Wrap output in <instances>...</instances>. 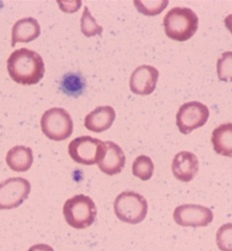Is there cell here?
Masks as SVG:
<instances>
[{"mask_svg":"<svg viewBox=\"0 0 232 251\" xmlns=\"http://www.w3.org/2000/svg\"><path fill=\"white\" fill-rule=\"evenodd\" d=\"M217 76L220 81L232 82V51L224 52L217 60Z\"/></svg>","mask_w":232,"mask_h":251,"instance_id":"20","label":"cell"},{"mask_svg":"<svg viewBox=\"0 0 232 251\" xmlns=\"http://www.w3.org/2000/svg\"><path fill=\"white\" fill-rule=\"evenodd\" d=\"M81 31L86 37L101 35L103 32V27L96 22L87 6L84 8V12L81 18Z\"/></svg>","mask_w":232,"mask_h":251,"instance_id":"19","label":"cell"},{"mask_svg":"<svg viewBox=\"0 0 232 251\" xmlns=\"http://www.w3.org/2000/svg\"><path fill=\"white\" fill-rule=\"evenodd\" d=\"M43 134L52 141L67 140L73 133L74 124L70 114L63 108H51L41 118Z\"/></svg>","mask_w":232,"mask_h":251,"instance_id":"5","label":"cell"},{"mask_svg":"<svg viewBox=\"0 0 232 251\" xmlns=\"http://www.w3.org/2000/svg\"><path fill=\"white\" fill-rule=\"evenodd\" d=\"M159 72L151 65H142L131 73L129 78L130 91L137 95H151L155 90Z\"/></svg>","mask_w":232,"mask_h":251,"instance_id":"10","label":"cell"},{"mask_svg":"<svg viewBox=\"0 0 232 251\" xmlns=\"http://www.w3.org/2000/svg\"><path fill=\"white\" fill-rule=\"evenodd\" d=\"M211 143L216 153L232 158V123L221 124L212 132Z\"/></svg>","mask_w":232,"mask_h":251,"instance_id":"16","label":"cell"},{"mask_svg":"<svg viewBox=\"0 0 232 251\" xmlns=\"http://www.w3.org/2000/svg\"><path fill=\"white\" fill-rule=\"evenodd\" d=\"M41 28L39 22L33 17H26L18 20L12 28L11 45L14 47L18 42L28 43L40 36Z\"/></svg>","mask_w":232,"mask_h":251,"instance_id":"14","label":"cell"},{"mask_svg":"<svg viewBox=\"0 0 232 251\" xmlns=\"http://www.w3.org/2000/svg\"><path fill=\"white\" fill-rule=\"evenodd\" d=\"M5 161L7 166L14 172H27L33 164V151L31 148L15 146L8 151Z\"/></svg>","mask_w":232,"mask_h":251,"instance_id":"15","label":"cell"},{"mask_svg":"<svg viewBox=\"0 0 232 251\" xmlns=\"http://www.w3.org/2000/svg\"><path fill=\"white\" fill-rule=\"evenodd\" d=\"M114 210L121 222L138 225L144 222L148 214V201L136 192H123L115 200Z\"/></svg>","mask_w":232,"mask_h":251,"instance_id":"4","label":"cell"},{"mask_svg":"<svg viewBox=\"0 0 232 251\" xmlns=\"http://www.w3.org/2000/svg\"><path fill=\"white\" fill-rule=\"evenodd\" d=\"M68 152L71 159L77 164L98 165L105 152V142L90 136L78 137L69 144Z\"/></svg>","mask_w":232,"mask_h":251,"instance_id":"6","label":"cell"},{"mask_svg":"<svg viewBox=\"0 0 232 251\" xmlns=\"http://www.w3.org/2000/svg\"><path fill=\"white\" fill-rule=\"evenodd\" d=\"M65 221L71 227L85 229L90 227L97 217L94 201L85 195H77L66 201L63 206Z\"/></svg>","mask_w":232,"mask_h":251,"instance_id":"3","label":"cell"},{"mask_svg":"<svg viewBox=\"0 0 232 251\" xmlns=\"http://www.w3.org/2000/svg\"><path fill=\"white\" fill-rule=\"evenodd\" d=\"M209 118V109L205 104L192 101L180 106L177 114V126L183 135L203 127Z\"/></svg>","mask_w":232,"mask_h":251,"instance_id":"7","label":"cell"},{"mask_svg":"<svg viewBox=\"0 0 232 251\" xmlns=\"http://www.w3.org/2000/svg\"><path fill=\"white\" fill-rule=\"evenodd\" d=\"M134 4L140 13L148 16H154L159 14L167 8L169 1L168 0H164V1H161V0H158V1H140V0H136V1H134Z\"/></svg>","mask_w":232,"mask_h":251,"instance_id":"21","label":"cell"},{"mask_svg":"<svg viewBox=\"0 0 232 251\" xmlns=\"http://www.w3.org/2000/svg\"><path fill=\"white\" fill-rule=\"evenodd\" d=\"M132 175L142 180H149L152 178L155 171V166L152 159L148 155H139L132 163Z\"/></svg>","mask_w":232,"mask_h":251,"instance_id":"18","label":"cell"},{"mask_svg":"<svg viewBox=\"0 0 232 251\" xmlns=\"http://www.w3.org/2000/svg\"><path fill=\"white\" fill-rule=\"evenodd\" d=\"M216 244L220 251H232V223L219 227L216 232Z\"/></svg>","mask_w":232,"mask_h":251,"instance_id":"22","label":"cell"},{"mask_svg":"<svg viewBox=\"0 0 232 251\" xmlns=\"http://www.w3.org/2000/svg\"><path fill=\"white\" fill-rule=\"evenodd\" d=\"M163 27L167 36L175 41L189 40L197 31L198 17L187 7H174L163 18Z\"/></svg>","mask_w":232,"mask_h":251,"instance_id":"2","label":"cell"},{"mask_svg":"<svg viewBox=\"0 0 232 251\" xmlns=\"http://www.w3.org/2000/svg\"><path fill=\"white\" fill-rule=\"evenodd\" d=\"M116 119V112L111 106L96 108L85 117L84 125L87 130L94 133H102L109 130Z\"/></svg>","mask_w":232,"mask_h":251,"instance_id":"13","label":"cell"},{"mask_svg":"<svg viewBox=\"0 0 232 251\" xmlns=\"http://www.w3.org/2000/svg\"><path fill=\"white\" fill-rule=\"evenodd\" d=\"M27 251H54V249L47 244L44 243H39L31 246Z\"/></svg>","mask_w":232,"mask_h":251,"instance_id":"23","label":"cell"},{"mask_svg":"<svg viewBox=\"0 0 232 251\" xmlns=\"http://www.w3.org/2000/svg\"><path fill=\"white\" fill-rule=\"evenodd\" d=\"M126 165V155L122 148L114 142H105V152L98 163L99 169L108 176L120 174Z\"/></svg>","mask_w":232,"mask_h":251,"instance_id":"12","label":"cell"},{"mask_svg":"<svg viewBox=\"0 0 232 251\" xmlns=\"http://www.w3.org/2000/svg\"><path fill=\"white\" fill-rule=\"evenodd\" d=\"M86 88L85 79L78 73H67L61 81V89L66 95L79 97Z\"/></svg>","mask_w":232,"mask_h":251,"instance_id":"17","label":"cell"},{"mask_svg":"<svg viewBox=\"0 0 232 251\" xmlns=\"http://www.w3.org/2000/svg\"><path fill=\"white\" fill-rule=\"evenodd\" d=\"M174 219L182 227H205L212 223L213 212L209 207L187 203L175 209Z\"/></svg>","mask_w":232,"mask_h":251,"instance_id":"9","label":"cell"},{"mask_svg":"<svg viewBox=\"0 0 232 251\" xmlns=\"http://www.w3.org/2000/svg\"><path fill=\"white\" fill-rule=\"evenodd\" d=\"M10 78L20 85H35L44 77L45 65L42 57L35 51L20 48L11 53L7 60Z\"/></svg>","mask_w":232,"mask_h":251,"instance_id":"1","label":"cell"},{"mask_svg":"<svg viewBox=\"0 0 232 251\" xmlns=\"http://www.w3.org/2000/svg\"><path fill=\"white\" fill-rule=\"evenodd\" d=\"M200 170V162L197 156L187 151L178 152L173 160L172 171L177 179L182 182L192 180Z\"/></svg>","mask_w":232,"mask_h":251,"instance_id":"11","label":"cell"},{"mask_svg":"<svg viewBox=\"0 0 232 251\" xmlns=\"http://www.w3.org/2000/svg\"><path fill=\"white\" fill-rule=\"evenodd\" d=\"M224 24H225V27L230 31V33L232 34V14H229L228 16L225 17Z\"/></svg>","mask_w":232,"mask_h":251,"instance_id":"24","label":"cell"},{"mask_svg":"<svg viewBox=\"0 0 232 251\" xmlns=\"http://www.w3.org/2000/svg\"><path fill=\"white\" fill-rule=\"evenodd\" d=\"M31 184L23 177H10L0 182V210L20 206L30 194Z\"/></svg>","mask_w":232,"mask_h":251,"instance_id":"8","label":"cell"}]
</instances>
